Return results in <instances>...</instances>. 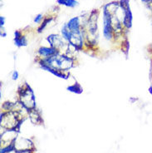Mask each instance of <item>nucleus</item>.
<instances>
[{"label": "nucleus", "instance_id": "obj_14", "mask_svg": "<svg viewBox=\"0 0 152 153\" xmlns=\"http://www.w3.org/2000/svg\"><path fill=\"white\" fill-rule=\"evenodd\" d=\"M67 90L69 91L70 92H72V93L80 95V94H81V93L83 92V87H81V85L80 83L76 82L75 83H73V84H71L70 86H68V87H67Z\"/></svg>", "mask_w": 152, "mask_h": 153}, {"label": "nucleus", "instance_id": "obj_24", "mask_svg": "<svg viewBox=\"0 0 152 153\" xmlns=\"http://www.w3.org/2000/svg\"><path fill=\"white\" fill-rule=\"evenodd\" d=\"M151 68H152V54L151 55Z\"/></svg>", "mask_w": 152, "mask_h": 153}, {"label": "nucleus", "instance_id": "obj_20", "mask_svg": "<svg viewBox=\"0 0 152 153\" xmlns=\"http://www.w3.org/2000/svg\"><path fill=\"white\" fill-rule=\"evenodd\" d=\"M5 23V17L1 16L0 17V26H1V29H3V27L4 26Z\"/></svg>", "mask_w": 152, "mask_h": 153}, {"label": "nucleus", "instance_id": "obj_13", "mask_svg": "<svg viewBox=\"0 0 152 153\" xmlns=\"http://www.w3.org/2000/svg\"><path fill=\"white\" fill-rule=\"evenodd\" d=\"M28 115L30 118V121L33 124H35V125L43 124V120H42V117L41 116V112L37 108L32 110L31 112L28 113Z\"/></svg>", "mask_w": 152, "mask_h": 153}, {"label": "nucleus", "instance_id": "obj_15", "mask_svg": "<svg viewBox=\"0 0 152 153\" xmlns=\"http://www.w3.org/2000/svg\"><path fill=\"white\" fill-rule=\"evenodd\" d=\"M61 33L62 38L68 43V42L70 40L71 36V32L70 29L67 28V23L63 25V27L61 28Z\"/></svg>", "mask_w": 152, "mask_h": 153}, {"label": "nucleus", "instance_id": "obj_19", "mask_svg": "<svg viewBox=\"0 0 152 153\" xmlns=\"http://www.w3.org/2000/svg\"><path fill=\"white\" fill-rule=\"evenodd\" d=\"M43 19V15L42 14V13H39V14H38L36 17H35V19H34V23H41V21Z\"/></svg>", "mask_w": 152, "mask_h": 153}, {"label": "nucleus", "instance_id": "obj_17", "mask_svg": "<svg viewBox=\"0 0 152 153\" xmlns=\"http://www.w3.org/2000/svg\"><path fill=\"white\" fill-rule=\"evenodd\" d=\"M52 17H47V18H45L43 21H42V23L40 24V26L38 28V29H37V32H38V33H41L42 31L45 29V28H46V26L52 22Z\"/></svg>", "mask_w": 152, "mask_h": 153}, {"label": "nucleus", "instance_id": "obj_8", "mask_svg": "<svg viewBox=\"0 0 152 153\" xmlns=\"http://www.w3.org/2000/svg\"><path fill=\"white\" fill-rule=\"evenodd\" d=\"M60 53V52L57 50L51 48V47H45V46H42L38 50H37V56L36 58H38L41 59H45V58H51L56 54Z\"/></svg>", "mask_w": 152, "mask_h": 153}, {"label": "nucleus", "instance_id": "obj_5", "mask_svg": "<svg viewBox=\"0 0 152 153\" xmlns=\"http://www.w3.org/2000/svg\"><path fill=\"white\" fill-rule=\"evenodd\" d=\"M47 41L49 43V47L60 52L61 53H66L68 48V43L62 38V37L57 34H50L47 37Z\"/></svg>", "mask_w": 152, "mask_h": 153}, {"label": "nucleus", "instance_id": "obj_21", "mask_svg": "<svg viewBox=\"0 0 152 153\" xmlns=\"http://www.w3.org/2000/svg\"><path fill=\"white\" fill-rule=\"evenodd\" d=\"M148 52H149V53H150V55H151L152 54V43L149 46V49H148Z\"/></svg>", "mask_w": 152, "mask_h": 153}, {"label": "nucleus", "instance_id": "obj_18", "mask_svg": "<svg viewBox=\"0 0 152 153\" xmlns=\"http://www.w3.org/2000/svg\"><path fill=\"white\" fill-rule=\"evenodd\" d=\"M19 77V73L17 70H14L12 73V80L13 81H17Z\"/></svg>", "mask_w": 152, "mask_h": 153}, {"label": "nucleus", "instance_id": "obj_23", "mask_svg": "<svg viewBox=\"0 0 152 153\" xmlns=\"http://www.w3.org/2000/svg\"><path fill=\"white\" fill-rule=\"evenodd\" d=\"M6 36H7V32H1V37H2V38H5Z\"/></svg>", "mask_w": 152, "mask_h": 153}, {"label": "nucleus", "instance_id": "obj_1", "mask_svg": "<svg viewBox=\"0 0 152 153\" xmlns=\"http://www.w3.org/2000/svg\"><path fill=\"white\" fill-rule=\"evenodd\" d=\"M35 62L40 65H47L51 68L65 72H68L70 69L76 66L77 60L75 57L68 56L65 53H58L51 58L41 59L38 58H35Z\"/></svg>", "mask_w": 152, "mask_h": 153}, {"label": "nucleus", "instance_id": "obj_9", "mask_svg": "<svg viewBox=\"0 0 152 153\" xmlns=\"http://www.w3.org/2000/svg\"><path fill=\"white\" fill-rule=\"evenodd\" d=\"M39 67H40L41 69L48 72L52 73V75H54V76H56V77H57L59 78H62L64 80H67L69 78V77H70V72H65L59 71V70L54 69V68H51L49 66H47V65H40Z\"/></svg>", "mask_w": 152, "mask_h": 153}, {"label": "nucleus", "instance_id": "obj_12", "mask_svg": "<svg viewBox=\"0 0 152 153\" xmlns=\"http://www.w3.org/2000/svg\"><path fill=\"white\" fill-rule=\"evenodd\" d=\"M67 28L71 32H81V26L78 17H74L67 23Z\"/></svg>", "mask_w": 152, "mask_h": 153}, {"label": "nucleus", "instance_id": "obj_11", "mask_svg": "<svg viewBox=\"0 0 152 153\" xmlns=\"http://www.w3.org/2000/svg\"><path fill=\"white\" fill-rule=\"evenodd\" d=\"M96 12V9L93 10L91 12V16L89 18V20H88V32H90V34L94 36L97 30V18H98V13L96 15H95Z\"/></svg>", "mask_w": 152, "mask_h": 153}, {"label": "nucleus", "instance_id": "obj_4", "mask_svg": "<svg viewBox=\"0 0 152 153\" xmlns=\"http://www.w3.org/2000/svg\"><path fill=\"white\" fill-rule=\"evenodd\" d=\"M103 36L108 41H115L114 30L112 23V14L106 5L103 7Z\"/></svg>", "mask_w": 152, "mask_h": 153}, {"label": "nucleus", "instance_id": "obj_6", "mask_svg": "<svg viewBox=\"0 0 152 153\" xmlns=\"http://www.w3.org/2000/svg\"><path fill=\"white\" fill-rule=\"evenodd\" d=\"M119 4L124 14L122 19L123 27L126 29H130L132 26V13L129 4V0H120Z\"/></svg>", "mask_w": 152, "mask_h": 153}, {"label": "nucleus", "instance_id": "obj_2", "mask_svg": "<svg viewBox=\"0 0 152 153\" xmlns=\"http://www.w3.org/2000/svg\"><path fill=\"white\" fill-rule=\"evenodd\" d=\"M17 102L22 107L27 113L37 108L34 92L27 82H24L18 87Z\"/></svg>", "mask_w": 152, "mask_h": 153}, {"label": "nucleus", "instance_id": "obj_16", "mask_svg": "<svg viewBox=\"0 0 152 153\" xmlns=\"http://www.w3.org/2000/svg\"><path fill=\"white\" fill-rule=\"evenodd\" d=\"M57 3L60 5H64L69 8H75L79 4L77 0H57Z\"/></svg>", "mask_w": 152, "mask_h": 153}, {"label": "nucleus", "instance_id": "obj_3", "mask_svg": "<svg viewBox=\"0 0 152 153\" xmlns=\"http://www.w3.org/2000/svg\"><path fill=\"white\" fill-rule=\"evenodd\" d=\"M25 118L21 115V111H3L0 115L1 128L3 129H14L19 132L22 123Z\"/></svg>", "mask_w": 152, "mask_h": 153}, {"label": "nucleus", "instance_id": "obj_22", "mask_svg": "<svg viewBox=\"0 0 152 153\" xmlns=\"http://www.w3.org/2000/svg\"><path fill=\"white\" fill-rule=\"evenodd\" d=\"M148 91H149V92H150V94H151V95H152V82H151V86L149 87V89H148Z\"/></svg>", "mask_w": 152, "mask_h": 153}, {"label": "nucleus", "instance_id": "obj_10", "mask_svg": "<svg viewBox=\"0 0 152 153\" xmlns=\"http://www.w3.org/2000/svg\"><path fill=\"white\" fill-rule=\"evenodd\" d=\"M14 44L18 48H22V47H26L28 46V38H26L25 35H22V32L20 30H16L14 32Z\"/></svg>", "mask_w": 152, "mask_h": 153}, {"label": "nucleus", "instance_id": "obj_7", "mask_svg": "<svg viewBox=\"0 0 152 153\" xmlns=\"http://www.w3.org/2000/svg\"><path fill=\"white\" fill-rule=\"evenodd\" d=\"M14 145H15V150L18 152H23V151H28V150L34 151L33 143L29 139H27V138L17 137Z\"/></svg>", "mask_w": 152, "mask_h": 153}]
</instances>
